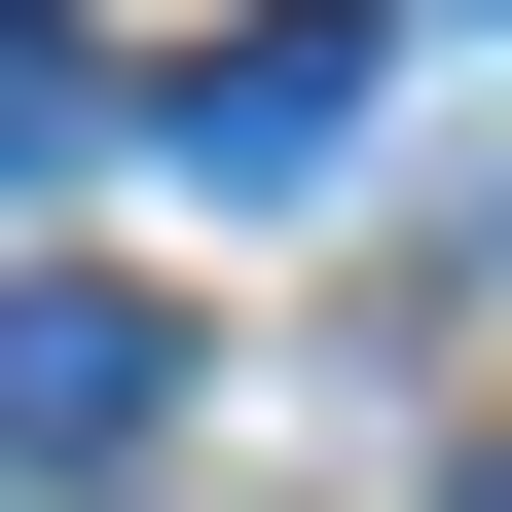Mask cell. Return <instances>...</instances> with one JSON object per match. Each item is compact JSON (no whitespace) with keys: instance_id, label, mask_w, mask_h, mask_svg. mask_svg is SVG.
<instances>
[{"instance_id":"obj_4","label":"cell","mask_w":512,"mask_h":512,"mask_svg":"<svg viewBox=\"0 0 512 512\" xmlns=\"http://www.w3.org/2000/svg\"><path fill=\"white\" fill-rule=\"evenodd\" d=\"M476 512H512V476H476Z\"/></svg>"},{"instance_id":"obj_3","label":"cell","mask_w":512,"mask_h":512,"mask_svg":"<svg viewBox=\"0 0 512 512\" xmlns=\"http://www.w3.org/2000/svg\"><path fill=\"white\" fill-rule=\"evenodd\" d=\"M74 110H110V74L37 37V0H0V183H74Z\"/></svg>"},{"instance_id":"obj_1","label":"cell","mask_w":512,"mask_h":512,"mask_svg":"<svg viewBox=\"0 0 512 512\" xmlns=\"http://www.w3.org/2000/svg\"><path fill=\"white\" fill-rule=\"evenodd\" d=\"M147 403H183V330H147V293H0V476H110Z\"/></svg>"},{"instance_id":"obj_2","label":"cell","mask_w":512,"mask_h":512,"mask_svg":"<svg viewBox=\"0 0 512 512\" xmlns=\"http://www.w3.org/2000/svg\"><path fill=\"white\" fill-rule=\"evenodd\" d=\"M330 147H366V0H293V37L183 74V183H330Z\"/></svg>"}]
</instances>
